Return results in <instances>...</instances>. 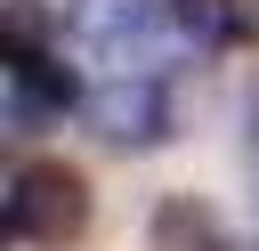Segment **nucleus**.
Returning a JSON list of instances; mask_svg holds the SVG:
<instances>
[{
    "mask_svg": "<svg viewBox=\"0 0 259 251\" xmlns=\"http://www.w3.org/2000/svg\"><path fill=\"white\" fill-rule=\"evenodd\" d=\"M154 251H227V227L219 211H202L194 194H170L154 211Z\"/></svg>",
    "mask_w": 259,
    "mask_h": 251,
    "instance_id": "obj_5",
    "label": "nucleus"
},
{
    "mask_svg": "<svg viewBox=\"0 0 259 251\" xmlns=\"http://www.w3.org/2000/svg\"><path fill=\"white\" fill-rule=\"evenodd\" d=\"M89 227V178L73 162H24L8 178V235L32 251H65Z\"/></svg>",
    "mask_w": 259,
    "mask_h": 251,
    "instance_id": "obj_1",
    "label": "nucleus"
},
{
    "mask_svg": "<svg viewBox=\"0 0 259 251\" xmlns=\"http://www.w3.org/2000/svg\"><path fill=\"white\" fill-rule=\"evenodd\" d=\"M65 105H73V73H65L49 49L8 57V130H16V138H40Z\"/></svg>",
    "mask_w": 259,
    "mask_h": 251,
    "instance_id": "obj_4",
    "label": "nucleus"
},
{
    "mask_svg": "<svg viewBox=\"0 0 259 251\" xmlns=\"http://www.w3.org/2000/svg\"><path fill=\"white\" fill-rule=\"evenodd\" d=\"M251 146H259V97H251Z\"/></svg>",
    "mask_w": 259,
    "mask_h": 251,
    "instance_id": "obj_9",
    "label": "nucleus"
},
{
    "mask_svg": "<svg viewBox=\"0 0 259 251\" xmlns=\"http://www.w3.org/2000/svg\"><path fill=\"white\" fill-rule=\"evenodd\" d=\"M170 24L186 49H227L243 32V0H170Z\"/></svg>",
    "mask_w": 259,
    "mask_h": 251,
    "instance_id": "obj_6",
    "label": "nucleus"
},
{
    "mask_svg": "<svg viewBox=\"0 0 259 251\" xmlns=\"http://www.w3.org/2000/svg\"><path fill=\"white\" fill-rule=\"evenodd\" d=\"M243 40H259V0H243Z\"/></svg>",
    "mask_w": 259,
    "mask_h": 251,
    "instance_id": "obj_8",
    "label": "nucleus"
},
{
    "mask_svg": "<svg viewBox=\"0 0 259 251\" xmlns=\"http://www.w3.org/2000/svg\"><path fill=\"white\" fill-rule=\"evenodd\" d=\"M40 40H49V16L32 0H8V57H32Z\"/></svg>",
    "mask_w": 259,
    "mask_h": 251,
    "instance_id": "obj_7",
    "label": "nucleus"
},
{
    "mask_svg": "<svg viewBox=\"0 0 259 251\" xmlns=\"http://www.w3.org/2000/svg\"><path fill=\"white\" fill-rule=\"evenodd\" d=\"M81 121L105 138V146H162L170 138V97H162V81L154 73H113L105 89H89L81 97Z\"/></svg>",
    "mask_w": 259,
    "mask_h": 251,
    "instance_id": "obj_3",
    "label": "nucleus"
},
{
    "mask_svg": "<svg viewBox=\"0 0 259 251\" xmlns=\"http://www.w3.org/2000/svg\"><path fill=\"white\" fill-rule=\"evenodd\" d=\"M73 40L113 73H146L154 49L178 40V24L162 0H73Z\"/></svg>",
    "mask_w": 259,
    "mask_h": 251,
    "instance_id": "obj_2",
    "label": "nucleus"
}]
</instances>
